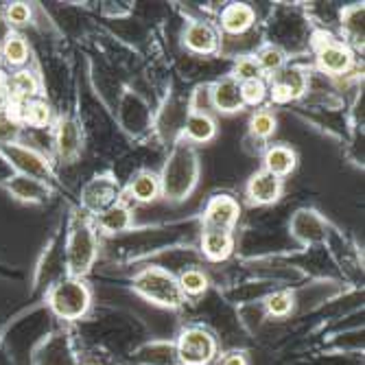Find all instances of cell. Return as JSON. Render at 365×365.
<instances>
[{
	"instance_id": "6da1fadb",
	"label": "cell",
	"mask_w": 365,
	"mask_h": 365,
	"mask_svg": "<svg viewBox=\"0 0 365 365\" xmlns=\"http://www.w3.org/2000/svg\"><path fill=\"white\" fill-rule=\"evenodd\" d=\"M199 182V155L192 145L180 140L169 160L164 162V169L160 173L162 197L171 204H180L195 190Z\"/></svg>"
},
{
	"instance_id": "7a4b0ae2",
	"label": "cell",
	"mask_w": 365,
	"mask_h": 365,
	"mask_svg": "<svg viewBox=\"0 0 365 365\" xmlns=\"http://www.w3.org/2000/svg\"><path fill=\"white\" fill-rule=\"evenodd\" d=\"M98 256V237L96 227L88 219L73 223L66 241V269L71 278H81L90 274Z\"/></svg>"
},
{
	"instance_id": "3957f363",
	"label": "cell",
	"mask_w": 365,
	"mask_h": 365,
	"mask_svg": "<svg viewBox=\"0 0 365 365\" xmlns=\"http://www.w3.org/2000/svg\"><path fill=\"white\" fill-rule=\"evenodd\" d=\"M131 287L147 302L164 309H180L186 302L178 278L164 267H145L140 274L134 276Z\"/></svg>"
},
{
	"instance_id": "277c9868",
	"label": "cell",
	"mask_w": 365,
	"mask_h": 365,
	"mask_svg": "<svg viewBox=\"0 0 365 365\" xmlns=\"http://www.w3.org/2000/svg\"><path fill=\"white\" fill-rule=\"evenodd\" d=\"M51 311L66 322L81 319L92 304V293L81 278H66L57 282L48 293Z\"/></svg>"
},
{
	"instance_id": "5b68a950",
	"label": "cell",
	"mask_w": 365,
	"mask_h": 365,
	"mask_svg": "<svg viewBox=\"0 0 365 365\" xmlns=\"http://www.w3.org/2000/svg\"><path fill=\"white\" fill-rule=\"evenodd\" d=\"M217 356V339L210 330L190 326L178 337V359L182 365H210Z\"/></svg>"
},
{
	"instance_id": "8992f818",
	"label": "cell",
	"mask_w": 365,
	"mask_h": 365,
	"mask_svg": "<svg viewBox=\"0 0 365 365\" xmlns=\"http://www.w3.org/2000/svg\"><path fill=\"white\" fill-rule=\"evenodd\" d=\"M0 155H3L18 171V175L33 178V180H40V182H46V184L53 180L51 162L42 153H38L36 149L24 147L20 143H11V145L0 147Z\"/></svg>"
},
{
	"instance_id": "52a82bcc",
	"label": "cell",
	"mask_w": 365,
	"mask_h": 365,
	"mask_svg": "<svg viewBox=\"0 0 365 365\" xmlns=\"http://www.w3.org/2000/svg\"><path fill=\"white\" fill-rule=\"evenodd\" d=\"M315 61H317V68L324 75L330 77H341L348 75L354 66V53L348 44L335 40L333 36H326V40L315 42Z\"/></svg>"
},
{
	"instance_id": "ba28073f",
	"label": "cell",
	"mask_w": 365,
	"mask_h": 365,
	"mask_svg": "<svg viewBox=\"0 0 365 365\" xmlns=\"http://www.w3.org/2000/svg\"><path fill=\"white\" fill-rule=\"evenodd\" d=\"M120 195H123V190H120L118 180L112 173H101V175H94L86 184V188L81 192V204L90 215L96 217V215L106 212L108 208H112L114 204H118Z\"/></svg>"
},
{
	"instance_id": "9c48e42d",
	"label": "cell",
	"mask_w": 365,
	"mask_h": 365,
	"mask_svg": "<svg viewBox=\"0 0 365 365\" xmlns=\"http://www.w3.org/2000/svg\"><path fill=\"white\" fill-rule=\"evenodd\" d=\"M241 219V206L232 195H212L204 210V230L232 232Z\"/></svg>"
},
{
	"instance_id": "30bf717a",
	"label": "cell",
	"mask_w": 365,
	"mask_h": 365,
	"mask_svg": "<svg viewBox=\"0 0 365 365\" xmlns=\"http://www.w3.org/2000/svg\"><path fill=\"white\" fill-rule=\"evenodd\" d=\"M55 149L59 160L75 162L83 149V131L79 120L73 116H61L55 125Z\"/></svg>"
},
{
	"instance_id": "8fae6325",
	"label": "cell",
	"mask_w": 365,
	"mask_h": 365,
	"mask_svg": "<svg viewBox=\"0 0 365 365\" xmlns=\"http://www.w3.org/2000/svg\"><path fill=\"white\" fill-rule=\"evenodd\" d=\"M284 184L280 178L267 173V171H256L245 186V197L250 206H272L282 197Z\"/></svg>"
},
{
	"instance_id": "7c38bea8",
	"label": "cell",
	"mask_w": 365,
	"mask_h": 365,
	"mask_svg": "<svg viewBox=\"0 0 365 365\" xmlns=\"http://www.w3.org/2000/svg\"><path fill=\"white\" fill-rule=\"evenodd\" d=\"M184 46L195 55H215L219 51V33L204 20H190L184 29Z\"/></svg>"
},
{
	"instance_id": "4fadbf2b",
	"label": "cell",
	"mask_w": 365,
	"mask_h": 365,
	"mask_svg": "<svg viewBox=\"0 0 365 365\" xmlns=\"http://www.w3.org/2000/svg\"><path fill=\"white\" fill-rule=\"evenodd\" d=\"M210 103L219 114H237L241 112L243 106V98H241V83L235 77H221L219 81H215L210 86Z\"/></svg>"
},
{
	"instance_id": "5bb4252c",
	"label": "cell",
	"mask_w": 365,
	"mask_h": 365,
	"mask_svg": "<svg viewBox=\"0 0 365 365\" xmlns=\"http://www.w3.org/2000/svg\"><path fill=\"white\" fill-rule=\"evenodd\" d=\"M129 202L136 204H153L155 199L162 197V186H160V175L153 171H138L134 178L129 180L127 188L123 190Z\"/></svg>"
},
{
	"instance_id": "9a60e30c",
	"label": "cell",
	"mask_w": 365,
	"mask_h": 365,
	"mask_svg": "<svg viewBox=\"0 0 365 365\" xmlns=\"http://www.w3.org/2000/svg\"><path fill=\"white\" fill-rule=\"evenodd\" d=\"M217 138V123L206 112H190L182 127V140L188 145H206Z\"/></svg>"
},
{
	"instance_id": "2e32d148",
	"label": "cell",
	"mask_w": 365,
	"mask_h": 365,
	"mask_svg": "<svg viewBox=\"0 0 365 365\" xmlns=\"http://www.w3.org/2000/svg\"><path fill=\"white\" fill-rule=\"evenodd\" d=\"M7 190L11 192V197H16L18 202L24 204H44L51 197V188L46 182L33 180V178H24V175H14L7 182Z\"/></svg>"
},
{
	"instance_id": "e0dca14e",
	"label": "cell",
	"mask_w": 365,
	"mask_h": 365,
	"mask_svg": "<svg viewBox=\"0 0 365 365\" xmlns=\"http://www.w3.org/2000/svg\"><path fill=\"white\" fill-rule=\"evenodd\" d=\"M131 225H134V212H131L129 206L125 204H114L112 208H108L106 212L94 217V227L98 232H103L108 237L120 235V232H127Z\"/></svg>"
},
{
	"instance_id": "ac0fdd59",
	"label": "cell",
	"mask_w": 365,
	"mask_h": 365,
	"mask_svg": "<svg viewBox=\"0 0 365 365\" xmlns=\"http://www.w3.org/2000/svg\"><path fill=\"white\" fill-rule=\"evenodd\" d=\"M256 22V11L245 3H230L221 11V29L230 36H243Z\"/></svg>"
},
{
	"instance_id": "d6986e66",
	"label": "cell",
	"mask_w": 365,
	"mask_h": 365,
	"mask_svg": "<svg viewBox=\"0 0 365 365\" xmlns=\"http://www.w3.org/2000/svg\"><path fill=\"white\" fill-rule=\"evenodd\" d=\"M297 167V153L287 147V145H272L267 151H264L262 158V171H267L276 178H287L295 171Z\"/></svg>"
},
{
	"instance_id": "ffe728a7",
	"label": "cell",
	"mask_w": 365,
	"mask_h": 365,
	"mask_svg": "<svg viewBox=\"0 0 365 365\" xmlns=\"http://www.w3.org/2000/svg\"><path fill=\"white\" fill-rule=\"evenodd\" d=\"M202 252L210 262L227 260L235 252V235L223 230H204L202 235Z\"/></svg>"
},
{
	"instance_id": "44dd1931",
	"label": "cell",
	"mask_w": 365,
	"mask_h": 365,
	"mask_svg": "<svg viewBox=\"0 0 365 365\" xmlns=\"http://www.w3.org/2000/svg\"><path fill=\"white\" fill-rule=\"evenodd\" d=\"M38 94H40V79L33 71L20 68L14 75H9V96H7V101L26 103V101H33V98H38Z\"/></svg>"
},
{
	"instance_id": "7402d4cb",
	"label": "cell",
	"mask_w": 365,
	"mask_h": 365,
	"mask_svg": "<svg viewBox=\"0 0 365 365\" xmlns=\"http://www.w3.org/2000/svg\"><path fill=\"white\" fill-rule=\"evenodd\" d=\"M272 79L278 81L280 86H284V90L291 96V101L302 98L309 90V71L304 66H284V68L278 75H274Z\"/></svg>"
},
{
	"instance_id": "603a6c76",
	"label": "cell",
	"mask_w": 365,
	"mask_h": 365,
	"mask_svg": "<svg viewBox=\"0 0 365 365\" xmlns=\"http://www.w3.org/2000/svg\"><path fill=\"white\" fill-rule=\"evenodd\" d=\"M0 55H3V61H7L9 66L20 71L29 61V44L20 33H9L3 42V48H0Z\"/></svg>"
},
{
	"instance_id": "cb8c5ba5",
	"label": "cell",
	"mask_w": 365,
	"mask_h": 365,
	"mask_svg": "<svg viewBox=\"0 0 365 365\" xmlns=\"http://www.w3.org/2000/svg\"><path fill=\"white\" fill-rule=\"evenodd\" d=\"M254 57H256V61L260 66L262 75H269V77L278 75L284 68V66H287V55L276 44H264V46H260Z\"/></svg>"
},
{
	"instance_id": "d4e9b609",
	"label": "cell",
	"mask_w": 365,
	"mask_h": 365,
	"mask_svg": "<svg viewBox=\"0 0 365 365\" xmlns=\"http://www.w3.org/2000/svg\"><path fill=\"white\" fill-rule=\"evenodd\" d=\"M51 118H53L51 106L46 101H42V98H33V101L22 103V114H20L22 125L42 129V127H48L51 125Z\"/></svg>"
},
{
	"instance_id": "484cf974",
	"label": "cell",
	"mask_w": 365,
	"mask_h": 365,
	"mask_svg": "<svg viewBox=\"0 0 365 365\" xmlns=\"http://www.w3.org/2000/svg\"><path fill=\"white\" fill-rule=\"evenodd\" d=\"M178 282H180V289H182L184 297L204 295L208 291V284H210L208 276L202 269H186V272H182Z\"/></svg>"
},
{
	"instance_id": "4316f807",
	"label": "cell",
	"mask_w": 365,
	"mask_h": 365,
	"mask_svg": "<svg viewBox=\"0 0 365 365\" xmlns=\"http://www.w3.org/2000/svg\"><path fill=\"white\" fill-rule=\"evenodd\" d=\"M276 125H278V120H276L274 112H269V110H258V112H254L252 118H250V134H252L254 138L267 140V138L274 136Z\"/></svg>"
},
{
	"instance_id": "83f0119b",
	"label": "cell",
	"mask_w": 365,
	"mask_h": 365,
	"mask_svg": "<svg viewBox=\"0 0 365 365\" xmlns=\"http://www.w3.org/2000/svg\"><path fill=\"white\" fill-rule=\"evenodd\" d=\"M267 81L264 77L260 79H252V81H243L241 83V98H243V106H250V108H258L264 103V98H267Z\"/></svg>"
},
{
	"instance_id": "f1b7e54d",
	"label": "cell",
	"mask_w": 365,
	"mask_h": 365,
	"mask_svg": "<svg viewBox=\"0 0 365 365\" xmlns=\"http://www.w3.org/2000/svg\"><path fill=\"white\" fill-rule=\"evenodd\" d=\"M230 77H235L239 83H243V81L260 79V77H264V75H262V71H260V66H258L256 57H254V55H245V57H239V59L235 61V68H232Z\"/></svg>"
},
{
	"instance_id": "f546056e",
	"label": "cell",
	"mask_w": 365,
	"mask_h": 365,
	"mask_svg": "<svg viewBox=\"0 0 365 365\" xmlns=\"http://www.w3.org/2000/svg\"><path fill=\"white\" fill-rule=\"evenodd\" d=\"M20 131H22V125H20L5 108L0 110V147H3V145H11V143H18Z\"/></svg>"
},
{
	"instance_id": "4dcf8cb0",
	"label": "cell",
	"mask_w": 365,
	"mask_h": 365,
	"mask_svg": "<svg viewBox=\"0 0 365 365\" xmlns=\"http://www.w3.org/2000/svg\"><path fill=\"white\" fill-rule=\"evenodd\" d=\"M264 307H267V313L274 317H287L293 311V295L289 291H278L267 297Z\"/></svg>"
},
{
	"instance_id": "1f68e13d",
	"label": "cell",
	"mask_w": 365,
	"mask_h": 365,
	"mask_svg": "<svg viewBox=\"0 0 365 365\" xmlns=\"http://www.w3.org/2000/svg\"><path fill=\"white\" fill-rule=\"evenodd\" d=\"M7 22L11 26H24L31 22V7L26 3H14L7 9Z\"/></svg>"
},
{
	"instance_id": "d6a6232c",
	"label": "cell",
	"mask_w": 365,
	"mask_h": 365,
	"mask_svg": "<svg viewBox=\"0 0 365 365\" xmlns=\"http://www.w3.org/2000/svg\"><path fill=\"white\" fill-rule=\"evenodd\" d=\"M363 7H354L348 11V22H346V33L352 36L356 42H363Z\"/></svg>"
},
{
	"instance_id": "836d02e7",
	"label": "cell",
	"mask_w": 365,
	"mask_h": 365,
	"mask_svg": "<svg viewBox=\"0 0 365 365\" xmlns=\"http://www.w3.org/2000/svg\"><path fill=\"white\" fill-rule=\"evenodd\" d=\"M221 365H250V361L243 352H227L223 356Z\"/></svg>"
},
{
	"instance_id": "e575fe53",
	"label": "cell",
	"mask_w": 365,
	"mask_h": 365,
	"mask_svg": "<svg viewBox=\"0 0 365 365\" xmlns=\"http://www.w3.org/2000/svg\"><path fill=\"white\" fill-rule=\"evenodd\" d=\"M7 96H9V75L0 71V101H7Z\"/></svg>"
},
{
	"instance_id": "d590c367",
	"label": "cell",
	"mask_w": 365,
	"mask_h": 365,
	"mask_svg": "<svg viewBox=\"0 0 365 365\" xmlns=\"http://www.w3.org/2000/svg\"><path fill=\"white\" fill-rule=\"evenodd\" d=\"M0 66H3V55H0Z\"/></svg>"
}]
</instances>
